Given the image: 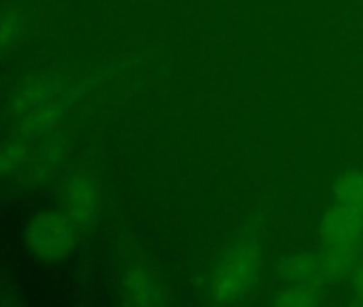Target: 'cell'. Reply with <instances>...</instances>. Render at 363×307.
<instances>
[{"instance_id":"cell-6","label":"cell","mask_w":363,"mask_h":307,"mask_svg":"<svg viewBox=\"0 0 363 307\" xmlns=\"http://www.w3.org/2000/svg\"><path fill=\"white\" fill-rule=\"evenodd\" d=\"M128 294L133 301H139V303H150L156 299V290H154L152 282L141 271H135L128 277Z\"/></svg>"},{"instance_id":"cell-3","label":"cell","mask_w":363,"mask_h":307,"mask_svg":"<svg viewBox=\"0 0 363 307\" xmlns=\"http://www.w3.org/2000/svg\"><path fill=\"white\" fill-rule=\"evenodd\" d=\"M363 207L337 205L323 220V233L331 243H352L363 235Z\"/></svg>"},{"instance_id":"cell-7","label":"cell","mask_w":363,"mask_h":307,"mask_svg":"<svg viewBox=\"0 0 363 307\" xmlns=\"http://www.w3.org/2000/svg\"><path fill=\"white\" fill-rule=\"evenodd\" d=\"M20 35V20L16 16H5L0 20V50H7Z\"/></svg>"},{"instance_id":"cell-2","label":"cell","mask_w":363,"mask_h":307,"mask_svg":"<svg viewBox=\"0 0 363 307\" xmlns=\"http://www.w3.org/2000/svg\"><path fill=\"white\" fill-rule=\"evenodd\" d=\"M255 269H257V258L248 245H238L235 250H231L218 269V277H216L218 301L229 303L242 299L252 284Z\"/></svg>"},{"instance_id":"cell-4","label":"cell","mask_w":363,"mask_h":307,"mask_svg":"<svg viewBox=\"0 0 363 307\" xmlns=\"http://www.w3.org/2000/svg\"><path fill=\"white\" fill-rule=\"evenodd\" d=\"M94 209V190L90 180L75 178L69 186V218L73 222L86 224Z\"/></svg>"},{"instance_id":"cell-5","label":"cell","mask_w":363,"mask_h":307,"mask_svg":"<svg viewBox=\"0 0 363 307\" xmlns=\"http://www.w3.org/2000/svg\"><path fill=\"white\" fill-rule=\"evenodd\" d=\"M335 197L340 203L363 207V173L350 171L335 182Z\"/></svg>"},{"instance_id":"cell-8","label":"cell","mask_w":363,"mask_h":307,"mask_svg":"<svg viewBox=\"0 0 363 307\" xmlns=\"http://www.w3.org/2000/svg\"><path fill=\"white\" fill-rule=\"evenodd\" d=\"M357 288H359V294H363V269L359 273V279H357Z\"/></svg>"},{"instance_id":"cell-1","label":"cell","mask_w":363,"mask_h":307,"mask_svg":"<svg viewBox=\"0 0 363 307\" xmlns=\"http://www.w3.org/2000/svg\"><path fill=\"white\" fill-rule=\"evenodd\" d=\"M28 243L45 262L60 260L73 243V222L60 214L41 216L26 233Z\"/></svg>"}]
</instances>
